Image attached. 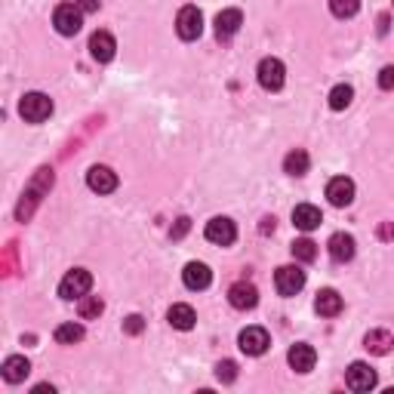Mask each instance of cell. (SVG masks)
I'll list each match as a JSON object with an SVG mask.
<instances>
[{
    "label": "cell",
    "instance_id": "cell-16",
    "mask_svg": "<svg viewBox=\"0 0 394 394\" xmlns=\"http://www.w3.org/2000/svg\"><path fill=\"white\" fill-rule=\"evenodd\" d=\"M326 250H330L333 262H351L354 259V238L345 231H336L330 238V243H326Z\"/></svg>",
    "mask_w": 394,
    "mask_h": 394
},
{
    "label": "cell",
    "instance_id": "cell-14",
    "mask_svg": "<svg viewBox=\"0 0 394 394\" xmlns=\"http://www.w3.org/2000/svg\"><path fill=\"white\" fill-rule=\"evenodd\" d=\"M326 197H330L333 206H348L354 201V182L348 176H336V179H330V185H326Z\"/></svg>",
    "mask_w": 394,
    "mask_h": 394
},
{
    "label": "cell",
    "instance_id": "cell-21",
    "mask_svg": "<svg viewBox=\"0 0 394 394\" xmlns=\"http://www.w3.org/2000/svg\"><path fill=\"white\" fill-rule=\"evenodd\" d=\"M166 321H170L176 330H191L194 321H197V314H194V308L191 305H185V302H176L170 308V314H166Z\"/></svg>",
    "mask_w": 394,
    "mask_h": 394
},
{
    "label": "cell",
    "instance_id": "cell-34",
    "mask_svg": "<svg viewBox=\"0 0 394 394\" xmlns=\"http://www.w3.org/2000/svg\"><path fill=\"white\" fill-rule=\"evenodd\" d=\"M379 238H382V240H391V238H394V225H382V228H379Z\"/></svg>",
    "mask_w": 394,
    "mask_h": 394
},
{
    "label": "cell",
    "instance_id": "cell-11",
    "mask_svg": "<svg viewBox=\"0 0 394 394\" xmlns=\"http://www.w3.org/2000/svg\"><path fill=\"white\" fill-rule=\"evenodd\" d=\"M228 302H231V308H238V312H250V308H256V302H259V289L247 284V280H238V284L228 289Z\"/></svg>",
    "mask_w": 394,
    "mask_h": 394
},
{
    "label": "cell",
    "instance_id": "cell-7",
    "mask_svg": "<svg viewBox=\"0 0 394 394\" xmlns=\"http://www.w3.org/2000/svg\"><path fill=\"white\" fill-rule=\"evenodd\" d=\"M203 234L210 243H215V247H231V243L238 240V228H234V222L228 215H215V219H210Z\"/></svg>",
    "mask_w": 394,
    "mask_h": 394
},
{
    "label": "cell",
    "instance_id": "cell-2",
    "mask_svg": "<svg viewBox=\"0 0 394 394\" xmlns=\"http://www.w3.org/2000/svg\"><path fill=\"white\" fill-rule=\"evenodd\" d=\"M90 287H92V275H90V271L74 268V271H68V275L62 277L59 296L65 299V302H74V299H83V296H87Z\"/></svg>",
    "mask_w": 394,
    "mask_h": 394
},
{
    "label": "cell",
    "instance_id": "cell-29",
    "mask_svg": "<svg viewBox=\"0 0 394 394\" xmlns=\"http://www.w3.org/2000/svg\"><path fill=\"white\" fill-rule=\"evenodd\" d=\"M215 379L225 382V385L234 382V379H238V363H234V361H222L219 367H215Z\"/></svg>",
    "mask_w": 394,
    "mask_h": 394
},
{
    "label": "cell",
    "instance_id": "cell-23",
    "mask_svg": "<svg viewBox=\"0 0 394 394\" xmlns=\"http://www.w3.org/2000/svg\"><path fill=\"white\" fill-rule=\"evenodd\" d=\"M308 166H312V157H308L302 148H296V151H289L284 157V173L287 176H305Z\"/></svg>",
    "mask_w": 394,
    "mask_h": 394
},
{
    "label": "cell",
    "instance_id": "cell-1",
    "mask_svg": "<svg viewBox=\"0 0 394 394\" xmlns=\"http://www.w3.org/2000/svg\"><path fill=\"white\" fill-rule=\"evenodd\" d=\"M18 115L28 124H43L46 117L53 115V99L46 96V92H25L22 99H18Z\"/></svg>",
    "mask_w": 394,
    "mask_h": 394
},
{
    "label": "cell",
    "instance_id": "cell-30",
    "mask_svg": "<svg viewBox=\"0 0 394 394\" xmlns=\"http://www.w3.org/2000/svg\"><path fill=\"white\" fill-rule=\"evenodd\" d=\"M142 330H145V321H142V317H139V314H129L127 321H124V333H129V336H139Z\"/></svg>",
    "mask_w": 394,
    "mask_h": 394
},
{
    "label": "cell",
    "instance_id": "cell-35",
    "mask_svg": "<svg viewBox=\"0 0 394 394\" xmlns=\"http://www.w3.org/2000/svg\"><path fill=\"white\" fill-rule=\"evenodd\" d=\"M46 391H53V385H37L34 394H46Z\"/></svg>",
    "mask_w": 394,
    "mask_h": 394
},
{
    "label": "cell",
    "instance_id": "cell-15",
    "mask_svg": "<svg viewBox=\"0 0 394 394\" xmlns=\"http://www.w3.org/2000/svg\"><path fill=\"white\" fill-rule=\"evenodd\" d=\"M240 25H243L240 9H222V13L215 16V37H219V41H228V37H234L240 31Z\"/></svg>",
    "mask_w": 394,
    "mask_h": 394
},
{
    "label": "cell",
    "instance_id": "cell-31",
    "mask_svg": "<svg viewBox=\"0 0 394 394\" xmlns=\"http://www.w3.org/2000/svg\"><path fill=\"white\" fill-rule=\"evenodd\" d=\"M379 87L382 90H394V65H385V68L379 71Z\"/></svg>",
    "mask_w": 394,
    "mask_h": 394
},
{
    "label": "cell",
    "instance_id": "cell-12",
    "mask_svg": "<svg viewBox=\"0 0 394 394\" xmlns=\"http://www.w3.org/2000/svg\"><path fill=\"white\" fill-rule=\"evenodd\" d=\"M115 53H117V43H115V37H111L108 31H96L90 37V55L96 62L105 65V62L115 59Z\"/></svg>",
    "mask_w": 394,
    "mask_h": 394
},
{
    "label": "cell",
    "instance_id": "cell-5",
    "mask_svg": "<svg viewBox=\"0 0 394 394\" xmlns=\"http://www.w3.org/2000/svg\"><path fill=\"white\" fill-rule=\"evenodd\" d=\"M176 34L182 41H197L203 34V13L197 6H182L176 16Z\"/></svg>",
    "mask_w": 394,
    "mask_h": 394
},
{
    "label": "cell",
    "instance_id": "cell-10",
    "mask_svg": "<svg viewBox=\"0 0 394 394\" xmlns=\"http://www.w3.org/2000/svg\"><path fill=\"white\" fill-rule=\"evenodd\" d=\"M87 185L96 194H111L117 188V173L111 170V166L96 164V166H90V173H87Z\"/></svg>",
    "mask_w": 394,
    "mask_h": 394
},
{
    "label": "cell",
    "instance_id": "cell-22",
    "mask_svg": "<svg viewBox=\"0 0 394 394\" xmlns=\"http://www.w3.org/2000/svg\"><path fill=\"white\" fill-rule=\"evenodd\" d=\"M363 345H367L373 354H388L394 348V333H388V330H370L367 339H363Z\"/></svg>",
    "mask_w": 394,
    "mask_h": 394
},
{
    "label": "cell",
    "instance_id": "cell-4",
    "mask_svg": "<svg viewBox=\"0 0 394 394\" xmlns=\"http://www.w3.org/2000/svg\"><path fill=\"white\" fill-rule=\"evenodd\" d=\"M259 83H262V90H268V92H277L280 87H284V80H287V68H284V62L275 59V55H268V59H262L259 62Z\"/></svg>",
    "mask_w": 394,
    "mask_h": 394
},
{
    "label": "cell",
    "instance_id": "cell-19",
    "mask_svg": "<svg viewBox=\"0 0 394 394\" xmlns=\"http://www.w3.org/2000/svg\"><path fill=\"white\" fill-rule=\"evenodd\" d=\"M321 222H324L321 219V210L312 206V203H299L296 210H293V225H296L299 231H314Z\"/></svg>",
    "mask_w": 394,
    "mask_h": 394
},
{
    "label": "cell",
    "instance_id": "cell-13",
    "mask_svg": "<svg viewBox=\"0 0 394 394\" xmlns=\"http://www.w3.org/2000/svg\"><path fill=\"white\" fill-rule=\"evenodd\" d=\"M287 361H289V367H293L296 373H312L314 363H317V351L312 348V345L299 342V345H293V348H289Z\"/></svg>",
    "mask_w": 394,
    "mask_h": 394
},
{
    "label": "cell",
    "instance_id": "cell-18",
    "mask_svg": "<svg viewBox=\"0 0 394 394\" xmlns=\"http://www.w3.org/2000/svg\"><path fill=\"white\" fill-rule=\"evenodd\" d=\"M314 312L321 314V317H336L342 312V296L336 293V289H321V293H317V299H314Z\"/></svg>",
    "mask_w": 394,
    "mask_h": 394
},
{
    "label": "cell",
    "instance_id": "cell-26",
    "mask_svg": "<svg viewBox=\"0 0 394 394\" xmlns=\"http://www.w3.org/2000/svg\"><path fill=\"white\" fill-rule=\"evenodd\" d=\"M351 99H354V90L348 87V83H339V87L330 90V108L333 111H345L351 105Z\"/></svg>",
    "mask_w": 394,
    "mask_h": 394
},
{
    "label": "cell",
    "instance_id": "cell-25",
    "mask_svg": "<svg viewBox=\"0 0 394 394\" xmlns=\"http://www.w3.org/2000/svg\"><path fill=\"white\" fill-rule=\"evenodd\" d=\"M53 336H55V342H59V345H74V342L83 339V326L80 324H59Z\"/></svg>",
    "mask_w": 394,
    "mask_h": 394
},
{
    "label": "cell",
    "instance_id": "cell-17",
    "mask_svg": "<svg viewBox=\"0 0 394 394\" xmlns=\"http://www.w3.org/2000/svg\"><path fill=\"white\" fill-rule=\"evenodd\" d=\"M182 280H185V287L188 289H206L210 287V280H213V271L203 265V262H188L182 271Z\"/></svg>",
    "mask_w": 394,
    "mask_h": 394
},
{
    "label": "cell",
    "instance_id": "cell-9",
    "mask_svg": "<svg viewBox=\"0 0 394 394\" xmlns=\"http://www.w3.org/2000/svg\"><path fill=\"white\" fill-rule=\"evenodd\" d=\"M275 287H277L280 296H296L299 289L305 287V271L299 268V265H284V268H277Z\"/></svg>",
    "mask_w": 394,
    "mask_h": 394
},
{
    "label": "cell",
    "instance_id": "cell-28",
    "mask_svg": "<svg viewBox=\"0 0 394 394\" xmlns=\"http://www.w3.org/2000/svg\"><path fill=\"white\" fill-rule=\"evenodd\" d=\"M358 9H361V0H330V13L336 18H351L358 16Z\"/></svg>",
    "mask_w": 394,
    "mask_h": 394
},
{
    "label": "cell",
    "instance_id": "cell-33",
    "mask_svg": "<svg viewBox=\"0 0 394 394\" xmlns=\"http://www.w3.org/2000/svg\"><path fill=\"white\" fill-rule=\"evenodd\" d=\"M74 4H78L83 13H99V4H102V0H74Z\"/></svg>",
    "mask_w": 394,
    "mask_h": 394
},
{
    "label": "cell",
    "instance_id": "cell-27",
    "mask_svg": "<svg viewBox=\"0 0 394 394\" xmlns=\"http://www.w3.org/2000/svg\"><path fill=\"white\" fill-rule=\"evenodd\" d=\"M289 252H293L299 262H314V259H317V243L308 240V238H299V240H293Z\"/></svg>",
    "mask_w": 394,
    "mask_h": 394
},
{
    "label": "cell",
    "instance_id": "cell-6",
    "mask_svg": "<svg viewBox=\"0 0 394 394\" xmlns=\"http://www.w3.org/2000/svg\"><path fill=\"white\" fill-rule=\"evenodd\" d=\"M345 385H348L351 391H373L376 388V370L370 367V363H363V361H354L348 370H345Z\"/></svg>",
    "mask_w": 394,
    "mask_h": 394
},
{
    "label": "cell",
    "instance_id": "cell-24",
    "mask_svg": "<svg viewBox=\"0 0 394 394\" xmlns=\"http://www.w3.org/2000/svg\"><path fill=\"white\" fill-rule=\"evenodd\" d=\"M102 312H105V302H102L99 296H83V299H78V314L83 317V321H96Z\"/></svg>",
    "mask_w": 394,
    "mask_h": 394
},
{
    "label": "cell",
    "instance_id": "cell-8",
    "mask_svg": "<svg viewBox=\"0 0 394 394\" xmlns=\"http://www.w3.org/2000/svg\"><path fill=\"white\" fill-rule=\"evenodd\" d=\"M238 345H240V351L243 354H250V358H259V354H265L268 351V330L265 326H247L240 336H238Z\"/></svg>",
    "mask_w": 394,
    "mask_h": 394
},
{
    "label": "cell",
    "instance_id": "cell-20",
    "mask_svg": "<svg viewBox=\"0 0 394 394\" xmlns=\"http://www.w3.org/2000/svg\"><path fill=\"white\" fill-rule=\"evenodd\" d=\"M28 373H31V363H28V358H22V354H13V358L4 361V379L9 382V385L25 382Z\"/></svg>",
    "mask_w": 394,
    "mask_h": 394
},
{
    "label": "cell",
    "instance_id": "cell-3",
    "mask_svg": "<svg viewBox=\"0 0 394 394\" xmlns=\"http://www.w3.org/2000/svg\"><path fill=\"white\" fill-rule=\"evenodd\" d=\"M53 25H55V31H59L62 37H74V34L80 31V25H83V9H80L78 4H62V6H55Z\"/></svg>",
    "mask_w": 394,
    "mask_h": 394
},
{
    "label": "cell",
    "instance_id": "cell-32",
    "mask_svg": "<svg viewBox=\"0 0 394 394\" xmlns=\"http://www.w3.org/2000/svg\"><path fill=\"white\" fill-rule=\"evenodd\" d=\"M188 228H191V222L188 219H185V215H182V219H176V225H173V240H179V238H185V234H188Z\"/></svg>",
    "mask_w": 394,
    "mask_h": 394
}]
</instances>
